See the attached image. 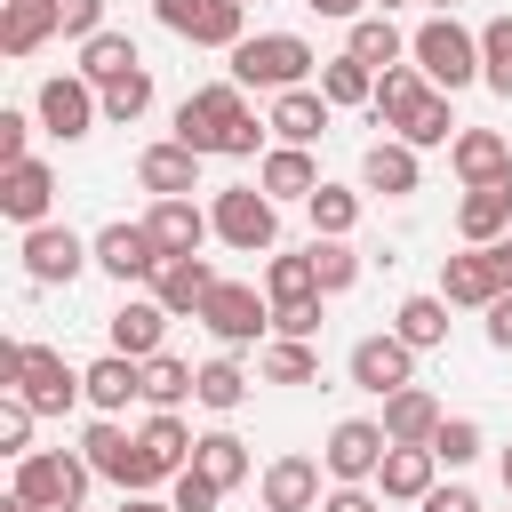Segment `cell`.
Returning <instances> with one entry per match:
<instances>
[{
    "label": "cell",
    "mask_w": 512,
    "mask_h": 512,
    "mask_svg": "<svg viewBox=\"0 0 512 512\" xmlns=\"http://www.w3.org/2000/svg\"><path fill=\"white\" fill-rule=\"evenodd\" d=\"M312 272H320V296H344V288L360 280V256H352V240H320V232H312Z\"/></svg>",
    "instance_id": "45"
},
{
    "label": "cell",
    "mask_w": 512,
    "mask_h": 512,
    "mask_svg": "<svg viewBox=\"0 0 512 512\" xmlns=\"http://www.w3.org/2000/svg\"><path fill=\"white\" fill-rule=\"evenodd\" d=\"M432 456H440L448 472H464V464L480 456V424H472V416H440V432H432Z\"/></svg>",
    "instance_id": "47"
},
{
    "label": "cell",
    "mask_w": 512,
    "mask_h": 512,
    "mask_svg": "<svg viewBox=\"0 0 512 512\" xmlns=\"http://www.w3.org/2000/svg\"><path fill=\"white\" fill-rule=\"evenodd\" d=\"M304 216H312V232H320V240H352V224H360V192L320 184V192L304 200Z\"/></svg>",
    "instance_id": "38"
},
{
    "label": "cell",
    "mask_w": 512,
    "mask_h": 512,
    "mask_svg": "<svg viewBox=\"0 0 512 512\" xmlns=\"http://www.w3.org/2000/svg\"><path fill=\"white\" fill-rule=\"evenodd\" d=\"M432 432H440V400H432L424 384H400V392L384 400V440H400V448H432Z\"/></svg>",
    "instance_id": "27"
},
{
    "label": "cell",
    "mask_w": 512,
    "mask_h": 512,
    "mask_svg": "<svg viewBox=\"0 0 512 512\" xmlns=\"http://www.w3.org/2000/svg\"><path fill=\"white\" fill-rule=\"evenodd\" d=\"M120 512H176V504H160V496H120Z\"/></svg>",
    "instance_id": "58"
},
{
    "label": "cell",
    "mask_w": 512,
    "mask_h": 512,
    "mask_svg": "<svg viewBox=\"0 0 512 512\" xmlns=\"http://www.w3.org/2000/svg\"><path fill=\"white\" fill-rule=\"evenodd\" d=\"M488 344H496V352H512V288L488 304Z\"/></svg>",
    "instance_id": "55"
},
{
    "label": "cell",
    "mask_w": 512,
    "mask_h": 512,
    "mask_svg": "<svg viewBox=\"0 0 512 512\" xmlns=\"http://www.w3.org/2000/svg\"><path fill=\"white\" fill-rule=\"evenodd\" d=\"M56 32V0H8L0 8V56H32Z\"/></svg>",
    "instance_id": "33"
},
{
    "label": "cell",
    "mask_w": 512,
    "mask_h": 512,
    "mask_svg": "<svg viewBox=\"0 0 512 512\" xmlns=\"http://www.w3.org/2000/svg\"><path fill=\"white\" fill-rule=\"evenodd\" d=\"M200 320H208V336H216L224 352H248V344H264V328H272V296H256V288H240V280H216V296L200 304Z\"/></svg>",
    "instance_id": "9"
},
{
    "label": "cell",
    "mask_w": 512,
    "mask_h": 512,
    "mask_svg": "<svg viewBox=\"0 0 512 512\" xmlns=\"http://www.w3.org/2000/svg\"><path fill=\"white\" fill-rule=\"evenodd\" d=\"M488 248H496V272H504V288H512V232H504V240H488Z\"/></svg>",
    "instance_id": "57"
},
{
    "label": "cell",
    "mask_w": 512,
    "mask_h": 512,
    "mask_svg": "<svg viewBox=\"0 0 512 512\" xmlns=\"http://www.w3.org/2000/svg\"><path fill=\"white\" fill-rule=\"evenodd\" d=\"M88 264H96V240H80L72 224H32V232H24V272H32L40 288H72Z\"/></svg>",
    "instance_id": "10"
},
{
    "label": "cell",
    "mask_w": 512,
    "mask_h": 512,
    "mask_svg": "<svg viewBox=\"0 0 512 512\" xmlns=\"http://www.w3.org/2000/svg\"><path fill=\"white\" fill-rule=\"evenodd\" d=\"M320 512H384V504L368 496V480H336V488L320 496Z\"/></svg>",
    "instance_id": "53"
},
{
    "label": "cell",
    "mask_w": 512,
    "mask_h": 512,
    "mask_svg": "<svg viewBox=\"0 0 512 512\" xmlns=\"http://www.w3.org/2000/svg\"><path fill=\"white\" fill-rule=\"evenodd\" d=\"M56 32L64 40H96L104 32V0H56Z\"/></svg>",
    "instance_id": "51"
},
{
    "label": "cell",
    "mask_w": 512,
    "mask_h": 512,
    "mask_svg": "<svg viewBox=\"0 0 512 512\" xmlns=\"http://www.w3.org/2000/svg\"><path fill=\"white\" fill-rule=\"evenodd\" d=\"M136 64H144V56H136V40H128V32H112V24H104L96 40H80V72H88L96 88H104V80H120V72H136Z\"/></svg>",
    "instance_id": "35"
},
{
    "label": "cell",
    "mask_w": 512,
    "mask_h": 512,
    "mask_svg": "<svg viewBox=\"0 0 512 512\" xmlns=\"http://www.w3.org/2000/svg\"><path fill=\"white\" fill-rule=\"evenodd\" d=\"M456 232H464L472 248L504 240V232H512V176H504V184H464V200H456Z\"/></svg>",
    "instance_id": "21"
},
{
    "label": "cell",
    "mask_w": 512,
    "mask_h": 512,
    "mask_svg": "<svg viewBox=\"0 0 512 512\" xmlns=\"http://www.w3.org/2000/svg\"><path fill=\"white\" fill-rule=\"evenodd\" d=\"M344 368H352V384H360V392H376V400H392L400 384H416V344H408L400 328H384V336H360Z\"/></svg>",
    "instance_id": "11"
},
{
    "label": "cell",
    "mask_w": 512,
    "mask_h": 512,
    "mask_svg": "<svg viewBox=\"0 0 512 512\" xmlns=\"http://www.w3.org/2000/svg\"><path fill=\"white\" fill-rule=\"evenodd\" d=\"M304 8H312V16H344V24L360 16V0H304Z\"/></svg>",
    "instance_id": "56"
},
{
    "label": "cell",
    "mask_w": 512,
    "mask_h": 512,
    "mask_svg": "<svg viewBox=\"0 0 512 512\" xmlns=\"http://www.w3.org/2000/svg\"><path fill=\"white\" fill-rule=\"evenodd\" d=\"M128 400H144V360H128V352L88 360V408L96 416H120Z\"/></svg>",
    "instance_id": "26"
},
{
    "label": "cell",
    "mask_w": 512,
    "mask_h": 512,
    "mask_svg": "<svg viewBox=\"0 0 512 512\" xmlns=\"http://www.w3.org/2000/svg\"><path fill=\"white\" fill-rule=\"evenodd\" d=\"M0 512H40V504H32V496H16V488H8V496H0Z\"/></svg>",
    "instance_id": "59"
},
{
    "label": "cell",
    "mask_w": 512,
    "mask_h": 512,
    "mask_svg": "<svg viewBox=\"0 0 512 512\" xmlns=\"http://www.w3.org/2000/svg\"><path fill=\"white\" fill-rule=\"evenodd\" d=\"M432 80H424V64H392V72H376V96H368V112L384 120V128H400L408 120V104L424 96Z\"/></svg>",
    "instance_id": "34"
},
{
    "label": "cell",
    "mask_w": 512,
    "mask_h": 512,
    "mask_svg": "<svg viewBox=\"0 0 512 512\" xmlns=\"http://www.w3.org/2000/svg\"><path fill=\"white\" fill-rule=\"evenodd\" d=\"M384 424H368V416H344L336 432H328V448H320V464H328V480H376V464H384Z\"/></svg>",
    "instance_id": "14"
},
{
    "label": "cell",
    "mask_w": 512,
    "mask_h": 512,
    "mask_svg": "<svg viewBox=\"0 0 512 512\" xmlns=\"http://www.w3.org/2000/svg\"><path fill=\"white\" fill-rule=\"evenodd\" d=\"M256 184H264L272 200H312V192H320L312 144H272V152H264V168H256Z\"/></svg>",
    "instance_id": "28"
},
{
    "label": "cell",
    "mask_w": 512,
    "mask_h": 512,
    "mask_svg": "<svg viewBox=\"0 0 512 512\" xmlns=\"http://www.w3.org/2000/svg\"><path fill=\"white\" fill-rule=\"evenodd\" d=\"M376 488L392 496V504H424L432 488H440V456L432 448H384V464H376Z\"/></svg>",
    "instance_id": "20"
},
{
    "label": "cell",
    "mask_w": 512,
    "mask_h": 512,
    "mask_svg": "<svg viewBox=\"0 0 512 512\" xmlns=\"http://www.w3.org/2000/svg\"><path fill=\"white\" fill-rule=\"evenodd\" d=\"M392 328L416 344V352H432V344H448V296H408L400 312H392Z\"/></svg>",
    "instance_id": "39"
},
{
    "label": "cell",
    "mask_w": 512,
    "mask_h": 512,
    "mask_svg": "<svg viewBox=\"0 0 512 512\" xmlns=\"http://www.w3.org/2000/svg\"><path fill=\"white\" fill-rule=\"evenodd\" d=\"M272 336H320V296H296V304H272Z\"/></svg>",
    "instance_id": "49"
},
{
    "label": "cell",
    "mask_w": 512,
    "mask_h": 512,
    "mask_svg": "<svg viewBox=\"0 0 512 512\" xmlns=\"http://www.w3.org/2000/svg\"><path fill=\"white\" fill-rule=\"evenodd\" d=\"M480 80H488L496 96H512V16H496V24L480 32Z\"/></svg>",
    "instance_id": "46"
},
{
    "label": "cell",
    "mask_w": 512,
    "mask_h": 512,
    "mask_svg": "<svg viewBox=\"0 0 512 512\" xmlns=\"http://www.w3.org/2000/svg\"><path fill=\"white\" fill-rule=\"evenodd\" d=\"M96 480V464L88 456H72V448H32V456H16V496H32L40 512H56V504H80V488Z\"/></svg>",
    "instance_id": "8"
},
{
    "label": "cell",
    "mask_w": 512,
    "mask_h": 512,
    "mask_svg": "<svg viewBox=\"0 0 512 512\" xmlns=\"http://www.w3.org/2000/svg\"><path fill=\"white\" fill-rule=\"evenodd\" d=\"M208 216H216V240L240 248V256H256V248L272 256V240H280V200L264 184H224Z\"/></svg>",
    "instance_id": "4"
},
{
    "label": "cell",
    "mask_w": 512,
    "mask_h": 512,
    "mask_svg": "<svg viewBox=\"0 0 512 512\" xmlns=\"http://www.w3.org/2000/svg\"><path fill=\"white\" fill-rule=\"evenodd\" d=\"M392 136H400V144H416V152H432V144H456V112H448V88H424Z\"/></svg>",
    "instance_id": "32"
},
{
    "label": "cell",
    "mask_w": 512,
    "mask_h": 512,
    "mask_svg": "<svg viewBox=\"0 0 512 512\" xmlns=\"http://www.w3.org/2000/svg\"><path fill=\"white\" fill-rule=\"evenodd\" d=\"M56 512H80V504H56Z\"/></svg>",
    "instance_id": "63"
},
{
    "label": "cell",
    "mask_w": 512,
    "mask_h": 512,
    "mask_svg": "<svg viewBox=\"0 0 512 512\" xmlns=\"http://www.w3.org/2000/svg\"><path fill=\"white\" fill-rule=\"evenodd\" d=\"M256 368H264V384H312V376H320V352H312L304 336H272V344L256 352Z\"/></svg>",
    "instance_id": "36"
},
{
    "label": "cell",
    "mask_w": 512,
    "mask_h": 512,
    "mask_svg": "<svg viewBox=\"0 0 512 512\" xmlns=\"http://www.w3.org/2000/svg\"><path fill=\"white\" fill-rule=\"evenodd\" d=\"M224 56H232V80H240V88H272V96H280V88H304V80L320 72V56H312L296 32H248V40L224 48Z\"/></svg>",
    "instance_id": "2"
},
{
    "label": "cell",
    "mask_w": 512,
    "mask_h": 512,
    "mask_svg": "<svg viewBox=\"0 0 512 512\" xmlns=\"http://www.w3.org/2000/svg\"><path fill=\"white\" fill-rule=\"evenodd\" d=\"M192 464H200L216 488H240V480H248V440H240V432H200Z\"/></svg>",
    "instance_id": "37"
},
{
    "label": "cell",
    "mask_w": 512,
    "mask_h": 512,
    "mask_svg": "<svg viewBox=\"0 0 512 512\" xmlns=\"http://www.w3.org/2000/svg\"><path fill=\"white\" fill-rule=\"evenodd\" d=\"M320 472L328 464H312V456H272L264 464V512H312L320 504Z\"/></svg>",
    "instance_id": "23"
},
{
    "label": "cell",
    "mask_w": 512,
    "mask_h": 512,
    "mask_svg": "<svg viewBox=\"0 0 512 512\" xmlns=\"http://www.w3.org/2000/svg\"><path fill=\"white\" fill-rule=\"evenodd\" d=\"M136 184H144L152 200H192V192H200V152L176 144V136H168V144H144V152H136Z\"/></svg>",
    "instance_id": "15"
},
{
    "label": "cell",
    "mask_w": 512,
    "mask_h": 512,
    "mask_svg": "<svg viewBox=\"0 0 512 512\" xmlns=\"http://www.w3.org/2000/svg\"><path fill=\"white\" fill-rule=\"evenodd\" d=\"M424 512H480V496H472L464 480H448V488H432V496H424Z\"/></svg>",
    "instance_id": "54"
},
{
    "label": "cell",
    "mask_w": 512,
    "mask_h": 512,
    "mask_svg": "<svg viewBox=\"0 0 512 512\" xmlns=\"http://www.w3.org/2000/svg\"><path fill=\"white\" fill-rule=\"evenodd\" d=\"M24 144H32V112H16V104H8V112H0V168H16V160H32Z\"/></svg>",
    "instance_id": "52"
},
{
    "label": "cell",
    "mask_w": 512,
    "mask_h": 512,
    "mask_svg": "<svg viewBox=\"0 0 512 512\" xmlns=\"http://www.w3.org/2000/svg\"><path fill=\"white\" fill-rule=\"evenodd\" d=\"M136 440H144V456H152V472H160V480H176V472L192 464V448H200V440H192V424H184L176 408H152Z\"/></svg>",
    "instance_id": "30"
},
{
    "label": "cell",
    "mask_w": 512,
    "mask_h": 512,
    "mask_svg": "<svg viewBox=\"0 0 512 512\" xmlns=\"http://www.w3.org/2000/svg\"><path fill=\"white\" fill-rule=\"evenodd\" d=\"M448 168H456L464 184H504V176H512V144H504V128H456Z\"/></svg>",
    "instance_id": "18"
},
{
    "label": "cell",
    "mask_w": 512,
    "mask_h": 512,
    "mask_svg": "<svg viewBox=\"0 0 512 512\" xmlns=\"http://www.w3.org/2000/svg\"><path fill=\"white\" fill-rule=\"evenodd\" d=\"M320 96H328V104H368V96H376V72H368L360 56H328V64H320Z\"/></svg>",
    "instance_id": "43"
},
{
    "label": "cell",
    "mask_w": 512,
    "mask_h": 512,
    "mask_svg": "<svg viewBox=\"0 0 512 512\" xmlns=\"http://www.w3.org/2000/svg\"><path fill=\"white\" fill-rule=\"evenodd\" d=\"M408 56H416V64H424V80H432V88H448V96L480 80V32H464L456 16L416 24V32H408Z\"/></svg>",
    "instance_id": "3"
},
{
    "label": "cell",
    "mask_w": 512,
    "mask_h": 512,
    "mask_svg": "<svg viewBox=\"0 0 512 512\" xmlns=\"http://www.w3.org/2000/svg\"><path fill=\"white\" fill-rule=\"evenodd\" d=\"M264 296H272V304H296V296H320V272H312V248H296V256H272V264H264Z\"/></svg>",
    "instance_id": "42"
},
{
    "label": "cell",
    "mask_w": 512,
    "mask_h": 512,
    "mask_svg": "<svg viewBox=\"0 0 512 512\" xmlns=\"http://www.w3.org/2000/svg\"><path fill=\"white\" fill-rule=\"evenodd\" d=\"M248 8H256V0H248Z\"/></svg>",
    "instance_id": "64"
},
{
    "label": "cell",
    "mask_w": 512,
    "mask_h": 512,
    "mask_svg": "<svg viewBox=\"0 0 512 512\" xmlns=\"http://www.w3.org/2000/svg\"><path fill=\"white\" fill-rule=\"evenodd\" d=\"M392 8H400V0H376V16H392Z\"/></svg>",
    "instance_id": "61"
},
{
    "label": "cell",
    "mask_w": 512,
    "mask_h": 512,
    "mask_svg": "<svg viewBox=\"0 0 512 512\" xmlns=\"http://www.w3.org/2000/svg\"><path fill=\"white\" fill-rule=\"evenodd\" d=\"M48 208H56V168L48 160H16V168H0V216L8 224H48Z\"/></svg>",
    "instance_id": "16"
},
{
    "label": "cell",
    "mask_w": 512,
    "mask_h": 512,
    "mask_svg": "<svg viewBox=\"0 0 512 512\" xmlns=\"http://www.w3.org/2000/svg\"><path fill=\"white\" fill-rule=\"evenodd\" d=\"M160 264H168V248L152 240V224H104L96 232V272H112L120 288L128 280H152Z\"/></svg>",
    "instance_id": "13"
},
{
    "label": "cell",
    "mask_w": 512,
    "mask_h": 512,
    "mask_svg": "<svg viewBox=\"0 0 512 512\" xmlns=\"http://www.w3.org/2000/svg\"><path fill=\"white\" fill-rule=\"evenodd\" d=\"M32 416H40V408H32L24 392L0 400V456H32Z\"/></svg>",
    "instance_id": "48"
},
{
    "label": "cell",
    "mask_w": 512,
    "mask_h": 512,
    "mask_svg": "<svg viewBox=\"0 0 512 512\" xmlns=\"http://www.w3.org/2000/svg\"><path fill=\"white\" fill-rule=\"evenodd\" d=\"M168 320H176V312H168L160 296H128V304L112 312V352H128V360H152Z\"/></svg>",
    "instance_id": "25"
},
{
    "label": "cell",
    "mask_w": 512,
    "mask_h": 512,
    "mask_svg": "<svg viewBox=\"0 0 512 512\" xmlns=\"http://www.w3.org/2000/svg\"><path fill=\"white\" fill-rule=\"evenodd\" d=\"M32 112H40V128H48L56 144H80V136L96 128V112H104V88H96L88 72H56V80H40Z\"/></svg>",
    "instance_id": "7"
},
{
    "label": "cell",
    "mask_w": 512,
    "mask_h": 512,
    "mask_svg": "<svg viewBox=\"0 0 512 512\" xmlns=\"http://www.w3.org/2000/svg\"><path fill=\"white\" fill-rule=\"evenodd\" d=\"M440 296H448V304H472V312H488V304L504 296L496 248H464V256H440Z\"/></svg>",
    "instance_id": "17"
},
{
    "label": "cell",
    "mask_w": 512,
    "mask_h": 512,
    "mask_svg": "<svg viewBox=\"0 0 512 512\" xmlns=\"http://www.w3.org/2000/svg\"><path fill=\"white\" fill-rule=\"evenodd\" d=\"M80 456H88V464H96V480H112L120 496H144V488L160 480V472H152V456H144V440H136V432H120L112 416H96V424L80 432Z\"/></svg>",
    "instance_id": "5"
},
{
    "label": "cell",
    "mask_w": 512,
    "mask_h": 512,
    "mask_svg": "<svg viewBox=\"0 0 512 512\" xmlns=\"http://www.w3.org/2000/svg\"><path fill=\"white\" fill-rule=\"evenodd\" d=\"M152 296H160L176 320H200V304L216 296V272H208V256H168V264L152 272Z\"/></svg>",
    "instance_id": "19"
},
{
    "label": "cell",
    "mask_w": 512,
    "mask_h": 512,
    "mask_svg": "<svg viewBox=\"0 0 512 512\" xmlns=\"http://www.w3.org/2000/svg\"><path fill=\"white\" fill-rule=\"evenodd\" d=\"M192 400H200V408H216V416H224V408H240V400H248V368H240L232 352L200 360V392H192Z\"/></svg>",
    "instance_id": "41"
},
{
    "label": "cell",
    "mask_w": 512,
    "mask_h": 512,
    "mask_svg": "<svg viewBox=\"0 0 512 512\" xmlns=\"http://www.w3.org/2000/svg\"><path fill=\"white\" fill-rule=\"evenodd\" d=\"M144 112H152V72H144V64L120 72V80H104V120L128 128V120H144Z\"/></svg>",
    "instance_id": "44"
},
{
    "label": "cell",
    "mask_w": 512,
    "mask_h": 512,
    "mask_svg": "<svg viewBox=\"0 0 512 512\" xmlns=\"http://www.w3.org/2000/svg\"><path fill=\"white\" fill-rule=\"evenodd\" d=\"M328 112H336V104H328L320 88H280L264 120H272L280 144H320V136H328Z\"/></svg>",
    "instance_id": "22"
},
{
    "label": "cell",
    "mask_w": 512,
    "mask_h": 512,
    "mask_svg": "<svg viewBox=\"0 0 512 512\" xmlns=\"http://www.w3.org/2000/svg\"><path fill=\"white\" fill-rule=\"evenodd\" d=\"M360 184H368V192H384V200H408V192L424 184L416 144H400V136H392V144H368V152H360Z\"/></svg>",
    "instance_id": "24"
},
{
    "label": "cell",
    "mask_w": 512,
    "mask_h": 512,
    "mask_svg": "<svg viewBox=\"0 0 512 512\" xmlns=\"http://www.w3.org/2000/svg\"><path fill=\"white\" fill-rule=\"evenodd\" d=\"M264 128H272V120H256V112H248V88H240V80L192 88V96L176 104V144H192L200 160H208V152H224V160H248V152L264 144Z\"/></svg>",
    "instance_id": "1"
},
{
    "label": "cell",
    "mask_w": 512,
    "mask_h": 512,
    "mask_svg": "<svg viewBox=\"0 0 512 512\" xmlns=\"http://www.w3.org/2000/svg\"><path fill=\"white\" fill-rule=\"evenodd\" d=\"M496 472H504V496H512V448H504V464H496Z\"/></svg>",
    "instance_id": "60"
},
{
    "label": "cell",
    "mask_w": 512,
    "mask_h": 512,
    "mask_svg": "<svg viewBox=\"0 0 512 512\" xmlns=\"http://www.w3.org/2000/svg\"><path fill=\"white\" fill-rule=\"evenodd\" d=\"M344 56H360L368 72H392V64L408 56V32H400L392 16H352V32H344Z\"/></svg>",
    "instance_id": "31"
},
{
    "label": "cell",
    "mask_w": 512,
    "mask_h": 512,
    "mask_svg": "<svg viewBox=\"0 0 512 512\" xmlns=\"http://www.w3.org/2000/svg\"><path fill=\"white\" fill-rule=\"evenodd\" d=\"M432 8H440V16H448V8H456V0H432Z\"/></svg>",
    "instance_id": "62"
},
{
    "label": "cell",
    "mask_w": 512,
    "mask_h": 512,
    "mask_svg": "<svg viewBox=\"0 0 512 512\" xmlns=\"http://www.w3.org/2000/svg\"><path fill=\"white\" fill-rule=\"evenodd\" d=\"M216 496H224V488H216V480H208L200 464H184V472H176V496H168V504H176V512H216Z\"/></svg>",
    "instance_id": "50"
},
{
    "label": "cell",
    "mask_w": 512,
    "mask_h": 512,
    "mask_svg": "<svg viewBox=\"0 0 512 512\" xmlns=\"http://www.w3.org/2000/svg\"><path fill=\"white\" fill-rule=\"evenodd\" d=\"M144 224H152V240H160L168 256H200V240L216 232V216H208V208H192V200H152V216H144Z\"/></svg>",
    "instance_id": "29"
},
{
    "label": "cell",
    "mask_w": 512,
    "mask_h": 512,
    "mask_svg": "<svg viewBox=\"0 0 512 512\" xmlns=\"http://www.w3.org/2000/svg\"><path fill=\"white\" fill-rule=\"evenodd\" d=\"M152 16L192 48H240L248 40V0H152Z\"/></svg>",
    "instance_id": "6"
},
{
    "label": "cell",
    "mask_w": 512,
    "mask_h": 512,
    "mask_svg": "<svg viewBox=\"0 0 512 512\" xmlns=\"http://www.w3.org/2000/svg\"><path fill=\"white\" fill-rule=\"evenodd\" d=\"M192 392H200V368H192V360H168V352L144 360V400H152V408H176V400H192Z\"/></svg>",
    "instance_id": "40"
},
{
    "label": "cell",
    "mask_w": 512,
    "mask_h": 512,
    "mask_svg": "<svg viewBox=\"0 0 512 512\" xmlns=\"http://www.w3.org/2000/svg\"><path fill=\"white\" fill-rule=\"evenodd\" d=\"M16 392H24L40 416H64L72 400H88V368H72L64 352L32 344V352H24V376H16Z\"/></svg>",
    "instance_id": "12"
}]
</instances>
